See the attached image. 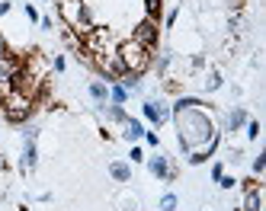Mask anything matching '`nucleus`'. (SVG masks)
Wrapping results in <instances>:
<instances>
[{"mask_svg": "<svg viewBox=\"0 0 266 211\" xmlns=\"http://www.w3.org/2000/svg\"><path fill=\"white\" fill-rule=\"evenodd\" d=\"M176 125H180V147L186 154H193L199 144H206L209 154L218 147L215 125H212V119L202 112L199 99H180V103H176Z\"/></svg>", "mask_w": 266, "mask_h": 211, "instance_id": "1", "label": "nucleus"}, {"mask_svg": "<svg viewBox=\"0 0 266 211\" xmlns=\"http://www.w3.org/2000/svg\"><path fill=\"white\" fill-rule=\"evenodd\" d=\"M119 64H122V71L125 74H145L148 71V64H151V48H145V45H138L135 39H128V42H122L119 45Z\"/></svg>", "mask_w": 266, "mask_h": 211, "instance_id": "2", "label": "nucleus"}, {"mask_svg": "<svg viewBox=\"0 0 266 211\" xmlns=\"http://www.w3.org/2000/svg\"><path fill=\"white\" fill-rule=\"evenodd\" d=\"M135 42L138 45H145V48H154V45H158V23H154L151 16L148 19H141L138 26H135Z\"/></svg>", "mask_w": 266, "mask_h": 211, "instance_id": "3", "label": "nucleus"}, {"mask_svg": "<svg viewBox=\"0 0 266 211\" xmlns=\"http://www.w3.org/2000/svg\"><path fill=\"white\" fill-rule=\"evenodd\" d=\"M29 112H32V99H26V96H19L13 106H3V115H6V122H13V125L26 122V119H29Z\"/></svg>", "mask_w": 266, "mask_h": 211, "instance_id": "4", "label": "nucleus"}, {"mask_svg": "<svg viewBox=\"0 0 266 211\" xmlns=\"http://www.w3.org/2000/svg\"><path fill=\"white\" fill-rule=\"evenodd\" d=\"M244 211H260V186H257V179H247V195H244Z\"/></svg>", "mask_w": 266, "mask_h": 211, "instance_id": "5", "label": "nucleus"}, {"mask_svg": "<svg viewBox=\"0 0 266 211\" xmlns=\"http://www.w3.org/2000/svg\"><path fill=\"white\" fill-rule=\"evenodd\" d=\"M148 167H151V173L158 176V179H170V163H167V157H151V163H148Z\"/></svg>", "mask_w": 266, "mask_h": 211, "instance_id": "6", "label": "nucleus"}, {"mask_svg": "<svg viewBox=\"0 0 266 211\" xmlns=\"http://www.w3.org/2000/svg\"><path fill=\"white\" fill-rule=\"evenodd\" d=\"M145 115H148L151 122H158V125H160V122H167V119H170V112H167L163 106H158V103H145Z\"/></svg>", "mask_w": 266, "mask_h": 211, "instance_id": "7", "label": "nucleus"}, {"mask_svg": "<svg viewBox=\"0 0 266 211\" xmlns=\"http://www.w3.org/2000/svg\"><path fill=\"white\" fill-rule=\"evenodd\" d=\"M109 173H112V179H119V182H128L132 179V167H128V163H109Z\"/></svg>", "mask_w": 266, "mask_h": 211, "instance_id": "8", "label": "nucleus"}, {"mask_svg": "<svg viewBox=\"0 0 266 211\" xmlns=\"http://www.w3.org/2000/svg\"><path fill=\"white\" fill-rule=\"evenodd\" d=\"M39 163V151H36V141H26V151H23V169H32Z\"/></svg>", "mask_w": 266, "mask_h": 211, "instance_id": "9", "label": "nucleus"}, {"mask_svg": "<svg viewBox=\"0 0 266 211\" xmlns=\"http://www.w3.org/2000/svg\"><path fill=\"white\" fill-rule=\"evenodd\" d=\"M125 138H128V141L145 138V125H141V122H135V119H128V122H125Z\"/></svg>", "mask_w": 266, "mask_h": 211, "instance_id": "10", "label": "nucleus"}, {"mask_svg": "<svg viewBox=\"0 0 266 211\" xmlns=\"http://www.w3.org/2000/svg\"><path fill=\"white\" fill-rule=\"evenodd\" d=\"M244 122H247V112H244V109H234V112H231V119H228V128H231V131H237Z\"/></svg>", "mask_w": 266, "mask_h": 211, "instance_id": "11", "label": "nucleus"}, {"mask_svg": "<svg viewBox=\"0 0 266 211\" xmlns=\"http://www.w3.org/2000/svg\"><path fill=\"white\" fill-rule=\"evenodd\" d=\"M90 96H93V99H100V103H103V99L109 96L106 84H90Z\"/></svg>", "mask_w": 266, "mask_h": 211, "instance_id": "12", "label": "nucleus"}, {"mask_svg": "<svg viewBox=\"0 0 266 211\" xmlns=\"http://www.w3.org/2000/svg\"><path fill=\"white\" fill-rule=\"evenodd\" d=\"M106 115H109L112 122H128V115L122 112V106H109V109H106Z\"/></svg>", "mask_w": 266, "mask_h": 211, "instance_id": "13", "label": "nucleus"}, {"mask_svg": "<svg viewBox=\"0 0 266 211\" xmlns=\"http://www.w3.org/2000/svg\"><path fill=\"white\" fill-rule=\"evenodd\" d=\"M160 6H163V0H145V10H148V16H158V13H160Z\"/></svg>", "mask_w": 266, "mask_h": 211, "instance_id": "14", "label": "nucleus"}, {"mask_svg": "<svg viewBox=\"0 0 266 211\" xmlns=\"http://www.w3.org/2000/svg\"><path fill=\"white\" fill-rule=\"evenodd\" d=\"M160 208H163V211H173V208H176V195H163V199H160Z\"/></svg>", "mask_w": 266, "mask_h": 211, "instance_id": "15", "label": "nucleus"}, {"mask_svg": "<svg viewBox=\"0 0 266 211\" xmlns=\"http://www.w3.org/2000/svg\"><path fill=\"white\" fill-rule=\"evenodd\" d=\"M125 96H128L125 86H112V99H115V103H125Z\"/></svg>", "mask_w": 266, "mask_h": 211, "instance_id": "16", "label": "nucleus"}, {"mask_svg": "<svg viewBox=\"0 0 266 211\" xmlns=\"http://www.w3.org/2000/svg\"><path fill=\"white\" fill-rule=\"evenodd\" d=\"M247 138H250V141L260 138V125H257V122H247Z\"/></svg>", "mask_w": 266, "mask_h": 211, "instance_id": "17", "label": "nucleus"}, {"mask_svg": "<svg viewBox=\"0 0 266 211\" xmlns=\"http://www.w3.org/2000/svg\"><path fill=\"white\" fill-rule=\"evenodd\" d=\"M206 86H209V90H218V86H221V77H218V74H209Z\"/></svg>", "mask_w": 266, "mask_h": 211, "instance_id": "18", "label": "nucleus"}, {"mask_svg": "<svg viewBox=\"0 0 266 211\" xmlns=\"http://www.w3.org/2000/svg\"><path fill=\"white\" fill-rule=\"evenodd\" d=\"M263 167H266V154H260V157L254 160V173H263Z\"/></svg>", "mask_w": 266, "mask_h": 211, "instance_id": "19", "label": "nucleus"}, {"mask_svg": "<svg viewBox=\"0 0 266 211\" xmlns=\"http://www.w3.org/2000/svg\"><path fill=\"white\" fill-rule=\"evenodd\" d=\"M218 182H221V189H234V176H221V179H218Z\"/></svg>", "mask_w": 266, "mask_h": 211, "instance_id": "20", "label": "nucleus"}, {"mask_svg": "<svg viewBox=\"0 0 266 211\" xmlns=\"http://www.w3.org/2000/svg\"><path fill=\"white\" fill-rule=\"evenodd\" d=\"M145 141H148V144H151V147H158V144H160V138H158V134H154V131H145Z\"/></svg>", "mask_w": 266, "mask_h": 211, "instance_id": "21", "label": "nucleus"}, {"mask_svg": "<svg viewBox=\"0 0 266 211\" xmlns=\"http://www.w3.org/2000/svg\"><path fill=\"white\" fill-rule=\"evenodd\" d=\"M128 157H132V163H141V160H145V154H141V147H132V154H128Z\"/></svg>", "mask_w": 266, "mask_h": 211, "instance_id": "22", "label": "nucleus"}, {"mask_svg": "<svg viewBox=\"0 0 266 211\" xmlns=\"http://www.w3.org/2000/svg\"><path fill=\"white\" fill-rule=\"evenodd\" d=\"M26 16H29L32 23H39V13H36V6H26Z\"/></svg>", "mask_w": 266, "mask_h": 211, "instance_id": "23", "label": "nucleus"}, {"mask_svg": "<svg viewBox=\"0 0 266 211\" xmlns=\"http://www.w3.org/2000/svg\"><path fill=\"white\" fill-rule=\"evenodd\" d=\"M3 13H10V3H6V0H0V16H3Z\"/></svg>", "mask_w": 266, "mask_h": 211, "instance_id": "24", "label": "nucleus"}, {"mask_svg": "<svg viewBox=\"0 0 266 211\" xmlns=\"http://www.w3.org/2000/svg\"><path fill=\"white\" fill-rule=\"evenodd\" d=\"M6 106V96H3V90H0V109H3Z\"/></svg>", "mask_w": 266, "mask_h": 211, "instance_id": "25", "label": "nucleus"}]
</instances>
